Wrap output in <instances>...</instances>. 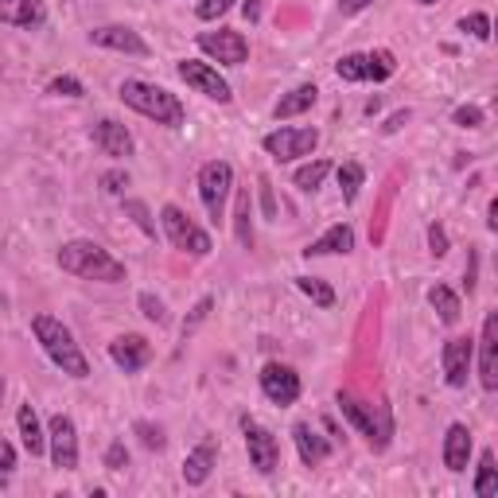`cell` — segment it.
I'll list each match as a JSON object with an SVG mask.
<instances>
[{"label": "cell", "instance_id": "obj_1", "mask_svg": "<svg viewBox=\"0 0 498 498\" xmlns=\"http://www.w3.org/2000/svg\"><path fill=\"white\" fill-rule=\"evenodd\" d=\"M58 269L70 272L78 280H98V284H117L125 280V265L117 261L110 249H102L98 242L75 238L58 249Z\"/></svg>", "mask_w": 498, "mask_h": 498}, {"label": "cell", "instance_id": "obj_2", "mask_svg": "<svg viewBox=\"0 0 498 498\" xmlns=\"http://www.w3.org/2000/svg\"><path fill=\"white\" fill-rule=\"evenodd\" d=\"M117 98H121L129 110H137L140 117H148V121H156V125H168V129H180L187 117L183 102L175 98L172 90L152 86V82H140V78H125L121 86H117Z\"/></svg>", "mask_w": 498, "mask_h": 498}, {"label": "cell", "instance_id": "obj_3", "mask_svg": "<svg viewBox=\"0 0 498 498\" xmlns=\"http://www.w3.org/2000/svg\"><path fill=\"white\" fill-rule=\"evenodd\" d=\"M31 335L40 339L43 354H47V359H51L63 374H70V378H90L86 354H82V347L75 342V335H70V327H63V319H55V316H35V319H31Z\"/></svg>", "mask_w": 498, "mask_h": 498}, {"label": "cell", "instance_id": "obj_4", "mask_svg": "<svg viewBox=\"0 0 498 498\" xmlns=\"http://www.w3.org/2000/svg\"><path fill=\"white\" fill-rule=\"evenodd\" d=\"M335 405H339L342 417H347L354 429L370 440L374 452H386L389 436H394V421H389V409L386 405H366V401H359L354 394H342V389L335 394Z\"/></svg>", "mask_w": 498, "mask_h": 498}, {"label": "cell", "instance_id": "obj_5", "mask_svg": "<svg viewBox=\"0 0 498 498\" xmlns=\"http://www.w3.org/2000/svg\"><path fill=\"white\" fill-rule=\"evenodd\" d=\"M234 195V168L227 160H210L199 168V199H203L210 222L227 218V203Z\"/></svg>", "mask_w": 498, "mask_h": 498}, {"label": "cell", "instance_id": "obj_6", "mask_svg": "<svg viewBox=\"0 0 498 498\" xmlns=\"http://www.w3.org/2000/svg\"><path fill=\"white\" fill-rule=\"evenodd\" d=\"M160 227L164 234H168V242L180 249V253H191V257H207L210 249H215V242H210L207 230H199L191 218L183 215L175 203H164L160 207Z\"/></svg>", "mask_w": 498, "mask_h": 498}, {"label": "cell", "instance_id": "obj_7", "mask_svg": "<svg viewBox=\"0 0 498 498\" xmlns=\"http://www.w3.org/2000/svg\"><path fill=\"white\" fill-rule=\"evenodd\" d=\"M319 145V133L312 125H296V129H272V133H265V140H261V148L269 152L272 160L280 164H292L300 156H312Z\"/></svg>", "mask_w": 498, "mask_h": 498}, {"label": "cell", "instance_id": "obj_8", "mask_svg": "<svg viewBox=\"0 0 498 498\" xmlns=\"http://www.w3.org/2000/svg\"><path fill=\"white\" fill-rule=\"evenodd\" d=\"M175 75H180L195 93H203V98H210V102H218V105L234 102L230 82L222 78L210 63H199V58H180V63H175Z\"/></svg>", "mask_w": 498, "mask_h": 498}, {"label": "cell", "instance_id": "obj_9", "mask_svg": "<svg viewBox=\"0 0 498 498\" xmlns=\"http://www.w3.org/2000/svg\"><path fill=\"white\" fill-rule=\"evenodd\" d=\"M242 432H245L249 464L257 467V476H272V471L280 467V440L265 429V424H257L253 417H242Z\"/></svg>", "mask_w": 498, "mask_h": 498}, {"label": "cell", "instance_id": "obj_10", "mask_svg": "<svg viewBox=\"0 0 498 498\" xmlns=\"http://www.w3.org/2000/svg\"><path fill=\"white\" fill-rule=\"evenodd\" d=\"M47 448H51L55 467H63V471L78 467V429L67 413H55V417L47 421Z\"/></svg>", "mask_w": 498, "mask_h": 498}, {"label": "cell", "instance_id": "obj_11", "mask_svg": "<svg viewBox=\"0 0 498 498\" xmlns=\"http://www.w3.org/2000/svg\"><path fill=\"white\" fill-rule=\"evenodd\" d=\"M199 47L215 58V63L222 67H242L245 58H249V43H245V35L242 31H234V28H218V31H203L199 35Z\"/></svg>", "mask_w": 498, "mask_h": 498}, {"label": "cell", "instance_id": "obj_12", "mask_svg": "<svg viewBox=\"0 0 498 498\" xmlns=\"http://www.w3.org/2000/svg\"><path fill=\"white\" fill-rule=\"evenodd\" d=\"M300 374L292 370V366H284V362H269L265 370H261V394H265L272 405H296L300 401Z\"/></svg>", "mask_w": 498, "mask_h": 498}, {"label": "cell", "instance_id": "obj_13", "mask_svg": "<svg viewBox=\"0 0 498 498\" xmlns=\"http://www.w3.org/2000/svg\"><path fill=\"white\" fill-rule=\"evenodd\" d=\"M476 359H479V386L494 394L498 389V312H487L476 342Z\"/></svg>", "mask_w": 498, "mask_h": 498}, {"label": "cell", "instance_id": "obj_14", "mask_svg": "<svg viewBox=\"0 0 498 498\" xmlns=\"http://www.w3.org/2000/svg\"><path fill=\"white\" fill-rule=\"evenodd\" d=\"M444 382L452 389H464L467 386V374H471V362H476V339L471 335H456L444 342Z\"/></svg>", "mask_w": 498, "mask_h": 498}, {"label": "cell", "instance_id": "obj_15", "mask_svg": "<svg viewBox=\"0 0 498 498\" xmlns=\"http://www.w3.org/2000/svg\"><path fill=\"white\" fill-rule=\"evenodd\" d=\"M90 43H93V47H105V51L137 55V58L148 55V43L140 40L133 28H125V23H105V28H93V31H90Z\"/></svg>", "mask_w": 498, "mask_h": 498}, {"label": "cell", "instance_id": "obj_16", "mask_svg": "<svg viewBox=\"0 0 498 498\" xmlns=\"http://www.w3.org/2000/svg\"><path fill=\"white\" fill-rule=\"evenodd\" d=\"M90 140L105 152V156H113V160L133 156V148H137V145H133V133H129L121 121H113V117H102V121H93Z\"/></svg>", "mask_w": 498, "mask_h": 498}, {"label": "cell", "instance_id": "obj_17", "mask_svg": "<svg viewBox=\"0 0 498 498\" xmlns=\"http://www.w3.org/2000/svg\"><path fill=\"white\" fill-rule=\"evenodd\" d=\"M110 359H113L117 370L137 374V370H145L148 359H152V342L145 335H117L110 342Z\"/></svg>", "mask_w": 498, "mask_h": 498}, {"label": "cell", "instance_id": "obj_18", "mask_svg": "<svg viewBox=\"0 0 498 498\" xmlns=\"http://www.w3.org/2000/svg\"><path fill=\"white\" fill-rule=\"evenodd\" d=\"M471 464V432H467V424H448V432H444V467L452 471V476H464Z\"/></svg>", "mask_w": 498, "mask_h": 498}, {"label": "cell", "instance_id": "obj_19", "mask_svg": "<svg viewBox=\"0 0 498 498\" xmlns=\"http://www.w3.org/2000/svg\"><path fill=\"white\" fill-rule=\"evenodd\" d=\"M0 23H8V28H43L47 8L43 0H0Z\"/></svg>", "mask_w": 498, "mask_h": 498}, {"label": "cell", "instance_id": "obj_20", "mask_svg": "<svg viewBox=\"0 0 498 498\" xmlns=\"http://www.w3.org/2000/svg\"><path fill=\"white\" fill-rule=\"evenodd\" d=\"M292 440H296V452H300V464L304 467H319L331 456V444L307 421H296L292 424Z\"/></svg>", "mask_w": 498, "mask_h": 498}, {"label": "cell", "instance_id": "obj_21", "mask_svg": "<svg viewBox=\"0 0 498 498\" xmlns=\"http://www.w3.org/2000/svg\"><path fill=\"white\" fill-rule=\"evenodd\" d=\"M316 98H319V86H316V82H300V86H292L289 93H280V102L272 105V117H277V121L300 117V113L312 110Z\"/></svg>", "mask_w": 498, "mask_h": 498}, {"label": "cell", "instance_id": "obj_22", "mask_svg": "<svg viewBox=\"0 0 498 498\" xmlns=\"http://www.w3.org/2000/svg\"><path fill=\"white\" fill-rule=\"evenodd\" d=\"M16 429H20V440H23V452H28V456H43L47 452V432H43L40 413H35L31 401H23V405H20Z\"/></svg>", "mask_w": 498, "mask_h": 498}, {"label": "cell", "instance_id": "obj_23", "mask_svg": "<svg viewBox=\"0 0 498 498\" xmlns=\"http://www.w3.org/2000/svg\"><path fill=\"white\" fill-rule=\"evenodd\" d=\"M354 249V230L347 222H335L327 234H319L316 242H307L304 257H331V253H351Z\"/></svg>", "mask_w": 498, "mask_h": 498}, {"label": "cell", "instance_id": "obj_24", "mask_svg": "<svg viewBox=\"0 0 498 498\" xmlns=\"http://www.w3.org/2000/svg\"><path fill=\"white\" fill-rule=\"evenodd\" d=\"M215 440H203L195 448V452H187L183 459V479H187V487H203V483L210 479V471H215Z\"/></svg>", "mask_w": 498, "mask_h": 498}, {"label": "cell", "instance_id": "obj_25", "mask_svg": "<svg viewBox=\"0 0 498 498\" xmlns=\"http://www.w3.org/2000/svg\"><path fill=\"white\" fill-rule=\"evenodd\" d=\"M429 304L436 307V316H440V324H459V316H464V307H459V296L448 289V284H432L429 289Z\"/></svg>", "mask_w": 498, "mask_h": 498}, {"label": "cell", "instance_id": "obj_26", "mask_svg": "<svg viewBox=\"0 0 498 498\" xmlns=\"http://www.w3.org/2000/svg\"><path fill=\"white\" fill-rule=\"evenodd\" d=\"M335 175H339L342 203H354L359 191H362V183H366V168H362L359 160H347V164H339V168H335Z\"/></svg>", "mask_w": 498, "mask_h": 498}, {"label": "cell", "instance_id": "obj_27", "mask_svg": "<svg viewBox=\"0 0 498 498\" xmlns=\"http://www.w3.org/2000/svg\"><path fill=\"white\" fill-rule=\"evenodd\" d=\"M234 234H238L242 249H253V199H249V191H238V207H234Z\"/></svg>", "mask_w": 498, "mask_h": 498}, {"label": "cell", "instance_id": "obj_28", "mask_svg": "<svg viewBox=\"0 0 498 498\" xmlns=\"http://www.w3.org/2000/svg\"><path fill=\"white\" fill-rule=\"evenodd\" d=\"M476 491L479 498H494L498 494V464H494V452L487 448V452L479 456V471H476Z\"/></svg>", "mask_w": 498, "mask_h": 498}, {"label": "cell", "instance_id": "obj_29", "mask_svg": "<svg viewBox=\"0 0 498 498\" xmlns=\"http://www.w3.org/2000/svg\"><path fill=\"white\" fill-rule=\"evenodd\" d=\"M331 175V164L327 160H312V164H304V168H296L292 172V183L300 187V191H319V187H324V180Z\"/></svg>", "mask_w": 498, "mask_h": 498}, {"label": "cell", "instance_id": "obj_30", "mask_svg": "<svg viewBox=\"0 0 498 498\" xmlns=\"http://www.w3.org/2000/svg\"><path fill=\"white\" fill-rule=\"evenodd\" d=\"M296 289H300L316 307H335V289L324 284L319 277H296Z\"/></svg>", "mask_w": 498, "mask_h": 498}, {"label": "cell", "instance_id": "obj_31", "mask_svg": "<svg viewBox=\"0 0 498 498\" xmlns=\"http://www.w3.org/2000/svg\"><path fill=\"white\" fill-rule=\"evenodd\" d=\"M335 75L342 82H370V63H366V55H342L335 63Z\"/></svg>", "mask_w": 498, "mask_h": 498}, {"label": "cell", "instance_id": "obj_32", "mask_svg": "<svg viewBox=\"0 0 498 498\" xmlns=\"http://www.w3.org/2000/svg\"><path fill=\"white\" fill-rule=\"evenodd\" d=\"M366 63H370V82H386V78H394V70H397V58H394V51H386V47L366 51Z\"/></svg>", "mask_w": 498, "mask_h": 498}, {"label": "cell", "instance_id": "obj_33", "mask_svg": "<svg viewBox=\"0 0 498 498\" xmlns=\"http://www.w3.org/2000/svg\"><path fill=\"white\" fill-rule=\"evenodd\" d=\"M125 215L137 222L140 227V234H145V238H156V222H152V210H148V203H140V199H125Z\"/></svg>", "mask_w": 498, "mask_h": 498}, {"label": "cell", "instance_id": "obj_34", "mask_svg": "<svg viewBox=\"0 0 498 498\" xmlns=\"http://www.w3.org/2000/svg\"><path fill=\"white\" fill-rule=\"evenodd\" d=\"M459 31H467V35H476V40L487 43L491 40V16L487 12H471V16L459 20Z\"/></svg>", "mask_w": 498, "mask_h": 498}, {"label": "cell", "instance_id": "obj_35", "mask_svg": "<svg viewBox=\"0 0 498 498\" xmlns=\"http://www.w3.org/2000/svg\"><path fill=\"white\" fill-rule=\"evenodd\" d=\"M47 93H55V98H82V82L78 78H70V75H58V78H51L47 82Z\"/></svg>", "mask_w": 498, "mask_h": 498}, {"label": "cell", "instance_id": "obj_36", "mask_svg": "<svg viewBox=\"0 0 498 498\" xmlns=\"http://www.w3.org/2000/svg\"><path fill=\"white\" fill-rule=\"evenodd\" d=\"M140 312H145V319H152V324H168V307H164L160 296H152V292H140Z\"/></svg>", "mask_w": 498, "mask_h": 498}, {"label": "cell", "instance_id": "obj_37", "mask_svg": "<svg viewBox=\"0 0 498 498\" xmlns=\"http://www.w3.org/2000/svg\"><path fill=\"white\" fill-rule=\"evenodd\" d=\"M230 8H234V0H199V4H195V16L203 20V23H210V20L227 16Z\"/></svg>", "mask_w": 498, "mask_h": 498}, {"label": "cell", "instance_id": "obj_38", "mask_svg": "<svg viewBox=\"0 0 498 498\" xmlns=\"http://www.w3.org/2000/svg\"><path fill=\"white\" fill-rule=\"evenodd\" d=\"M452 121H456L459 129H479L483 121H487V113H483L479 105H459V110L452 113Z\"/></svg>", "mask_w": 498, "mask_h": 498}, {"label": "cell", "instance_id": "obj_39", "mask_svg": "<svg viewBox=\"0 0 498 498\" xmlns=\"http://www.w3.org/2000/svg\"><path fill=\"white\" fill-rule=\"evenodd\" d=\"M137 432H140V444H145L148 452H160V448L168 444V440H164V432L156 429V424H148V421H137Z\"/></svg>", "mask_w": 498, "mask_h": 498}, {"label": "cell", "instance_id": "obj_40", "mask_svg": "<svg viewBox=\"0 0 498 498\" xmlns=\"http://www.w3.org/2000/svg\"><path fill=\"white\" fill-rule=\"evenodd\" d=\"M125 187H129V172L125 168H113V172L102 175V191L105 195H125Z\"/></svg>", "mask_w": 498, "mask_h": 498}, {"label": "cell", "instance_id": "obj_41", "mask_svg": "<svg viewBox=\"0 0 498 498\" xmlns=\"http://www.w3.org/2000/svg\"><path fill=\"white\" fill-rule=\"evenodd\" d=\"M105 467H110V471L129 467V448H125V440H113L110 448H105Z\"/></svg>", "mask_w": 498, "mask_h": 498}, {"label": "cell", "instance_id": "obj_42", "mask_svg": "<svg viewBox=\"0 0 498 498\" xmlns=\"http://www.w3.org/2000/svg\"><path fill=\"white\" fill-rule=\"evenodd\" d=\"M12 471H16V448L8 440H0V487L12 479Z\"/></svg>", "mask_w": 498, "mask_h": 498}, {"label": "cell", "instance_id": "obj_43", "mask_svg": "<svg viewBox=\"0 0 498 498\" xmlns=\"http://www.w3.org/2000/svg\"><path fill=\"white\" fill-rule=\"evenodd\" d=\"M429 249H432V257L448 253V230L440 227V222H432V227H429Z\"/></svg>", "mask_w": 498, "mask_h": 498}, {"label": "cell", "instance_id": "obj_44", "mask_svg": "<svg viewBox=\"0 0 498 498\" xmlns=\"http://www.w3.org/2000/svg\"><path fill=\"white\" fill-rule=\"evenodd\" d=\"M210 307H215V300H210V296H203V300H199V304H195V312H191V319H183V335H187V331H195L199 324H203V319L210 316Z\"/></svg>", "mask_w": 498, "mask_h": 498}, {"label": "cell", "instance_id": "obj_45", "mask_svg": "<svg viewBox=\"0 0 498 498\" xmlns=\"http://www.w3.org/2000/svg\"><path fill=\"white\" fill-rule=\"evenodd\" d=\"M476 272H479V257H476V249H471V257H467V272H464V289H467V296L476 292Z\"/></svg>", "mask_w": 498, "mask_h": 498}, {"label": "cell", "instance_id": "obj_46", "mask_svg": "<svg viewBox=\"0 0 498 498\" xmlns=\"http://www.w3.org/2000/svg\"><path fill=\"white\" fill-rule=\"evenodd\" d=\"M370 4H374V0H339V12H342V16H354V12H362Z\"/></svg>", "mask_w": 498, "mask_h": 498}, {"label": "cell", "instance_id": "obj_47", "mask_svg": "<svg viewBox=\"0 0 498 498\" xmlns=\"http://www.w3.org/2000/svg\"><path fill=\"white\" fill-rule=\"evenodd\" d=\"M409 121V110H401V113H394V117H389V121H386V133H397V129L401 125H405Z\"/></svg>", "mask_w": 498, "mask_h": 498}, {"label": "cell", "instance_id": "obj_48", "mask_svg": "<svg viewBox=\"0 0 498 498\" xmlns=\"http://www.w3.org/2000/svg\"><path fill=\"white\" fill-rule=\"evenodd\" d=\"M242 12H245V20H261V4H257V0H245Z\"/></svg>", "mask_w": 498, "mask_h": 498}, {"label": "cell", "instance_id": "obj_49", "mask_svg": "<svg viewBox=\"0 0 498 498\" xmlns=\"http://www.w3.org/2000/svg\"><path fill=\"white\" fill-rule=\"evenodd\" d=\"M487 230H498V199H491V207H487Z\"/></svg>", "mask_w": 498, "mask_h": 498}, {"label": "cell", "instance_id": "obj_50", "mask_svg": "<svg viewBox=\"0 0 498 498\" xmlns=\"http://www.w3.org/2000/svg\"><path fill=\"white\" fill-rule=\"evenodd\" d=\"M0 401H4V378H0Z\"/></svg>", "mask_w": 498, "mask_h": 498}, {"label": "cell", "instance_id": "obj_51", "mask_svg": "<svg viewBox=\"0 0 498 498\" xmlns=\"http://www.w3.org/2000/svg\"><path fill=\"white\" fill-rule=\"evenodd\" d=\"M417 4H436V0H417Z\"/></svg>", "mask_w": 498, "mask_h": 498}]
</instances>
